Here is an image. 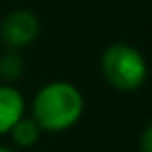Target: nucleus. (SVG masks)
I'll return each instance as SVG.
<instances>
[{
    "label": "nucleus",
    "mask_w": 152,
    "mask_h": 152,
    "mask_svg": "<svg viewBox=\"0 0 152 152\" xmlns=\"http://www.w3.org/2000/svg\"><path fill=\"white\" fill-rule=\"evenodd\" d=\"M83 96L69 81H50L31 100V119L42 131L61 133L71 129L83 115Z\"/></svg>",
    "instance_id": "nucleus-1"
},
{
    "label": "nucleus",
    "mask_w": 152,
    "mask_h": 152,
    "mask_svg": "<svg viewBox=\"0 0 152 152\" xmlns=\"http://www.w3.org/2000/svg\"><path fill=\"white\" fill-rule=\"evenodd\" d=\"M100 71L108 86L121 92H133L144 86L148 65L144 54L131 44H110L100 56Z\"/></svg>",
    "instance_id": "nucleus-2"
},
{
    "label": "nucleus",
    "mask_w": 152,
    "mask_h": 152,
    "mask_svg": "<svg viewBox=\"0 0 152 152\" xmlns=\"http://www.w3.org/2000/svg\"><path fill=\"white\" fill-rule=\"evenodd\" d=\"M40 36V19L34 11L17 9L0 21V44L7 50H23Z\"/></svg>",
    "instance_id": "nucleus-3"
},
{
    "label": "nucleus",
    "mask_w": 152,
    "mask_h": 152,
    "mask_svg": "<svg viewBox=\"0 0 152 152\" xmlns=\"http://www.w3.org/2000/svg\"><path fill=\"white\" fill-rule=\"evenodd\" d=\"M25 117V98L15 86L0 83V135L11 133V129Z\"/></svg>",
    "instance_id": "nucleus-4"
},
{
    "label": "nucleus",
    "mask_w": 152,
    "mask_h": 152,
    "mask_svg": "<svg viewBox=\"0 0 152 152\" xmlns=\"http://www.w3.org/2000/svg\"><path fill=\"white\" fill-rule=\"evenodd\" d=\"M11 140L17 148H34L42 135L40 125L31 119V117H23L13 129H11Z\"/></svg>",
    "instance_id": "nucleus-5"
},
{
    "label": "nucleus",
    "mask_w": 152,
    "mask_h": 152,
    "mask_svg": "<svg viewBox=\"0 0 152 152\" xmlns=\"http://www.w3.org/2000/svg\"><path fill=\"white\" fill-rule=\"evenodd\" d=\"M25 73V61L19 52L15 50H7L0 56V79L7 86H15V81H19Z\"/></svg>",
    "instance_id": "nucleus-6"
},
{
    "label": "nucleus",
    "mask_w": 152,
    "mask_h": 152,
    "mask_svg": "<svg viewBox=\"0 0 152 152\" xmlns=\"http://www.w3.org/2000/svg\"><path fill=\"white\" fill-rule=\"evenodd\" d=\"M140 152H152V123L140 135Z\"/></svg>",
    "instance_id": "nucleus-7"
},
{
    "label": "nucleus",
    "mask_w": 152,
    "mask_h": 152,
    "mask_svg": "<svg viewBox=\"0 0 152 152\" xmlns=\"http://www.w3.org/2000/svg\"><path fill=\"white\" fill-rule=\"evenodd\" d=\"M0 152H15V150L9 148V146H4V144H0Z\"/></svg>",
    "instance_id": "nucleus-8"
}]
</instances>
